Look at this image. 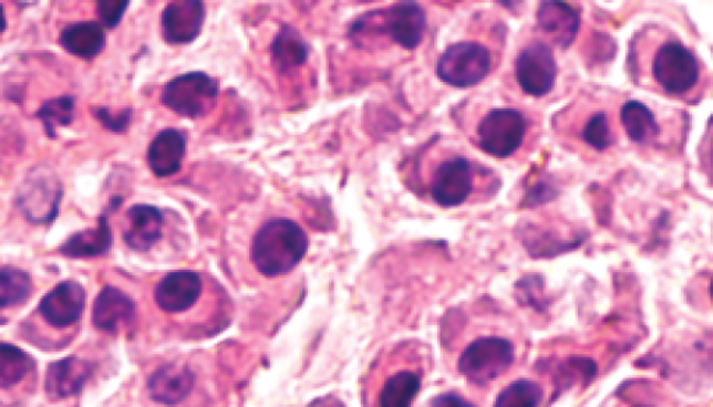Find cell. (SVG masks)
<instances>
[{
    "label": "cell",
    "mask_w": 713,
    "mask_h": 407,
    "mask_svg": "<svg viewBox=\"0 0 713 407\" xmlns=\"http://www.w3.org/2000/svg\"><path fill=\"white\" fill-rule=\"evenodd\" d=\"M430 367V349L423 342L400 341L385 347L364 374V407H413Z\"/></svg>",
    "instance_id": "1"
},
{
    "label": "cell",
    "mask_w": 713,
    "mask_h": 407,
    "mask_svg": "<svg viewBox=\"0 0 713 407\" xmlns=\"http://www.w3.org/2000/svg\"><path fill=\"white\" fill-rule=\"evenodd\" d=\"M650 48L647 66L657 91L676 100H689L701 81L699 58L674 35H663Z\"/></svg>",
    "instance_id": "2"
},
{
    "label": "cell",
    "mask_w": 713,
    "mask_h": 407,
    "mask_svg": "<svg viewBox=\"0 0 713 407\" xmlns=\"http://www.w3.org/2000/svg\"><path fill=\"white\" fill-rule=\"evenodd\" d=\"M308 237L290 219H271L259 228L251 243V260L259 273L278 276L290 273L304 259Z\"/></svg>",
    "instance_id": "3"
},
{
    "label": "cell",
    "mask_w": 713,
    "mask_h": 407,
    "mask_svg": "<svg viewBox=\"0 0 713 407\" xmlns=\"http://www.w3.org/2000/svg\"><path fill=\"white\" fill-rule=\"evenodd\" d=\"M516 359L515 342L500 331H479L458 351L457 373L469 384L485 387L510 371Z\"/></svg>",
    "instance_id": "4"
},
{
    "label": "cell",
    "mask_w": 713,
    "mask_h": 407,
    "mask_svg": "<svg viewBox=\"0 0 713 407\" xmlns=\"http://www.w3.org/2000/svg\"><path fill=\"white\" fill-rule=\"evenodd\" d=\"M527 134V118L516 107H494L480 118L475 144L495 159H509L521 149Z\"/></svg>",
    "instance_id": "5"
},
{
    "label": "cell",
    "mask_w": 713,
    "mask_h": 407,
    "mask_svg": "<svg viewBox=\"0 0 713 407\" xmlns=\"http://www.w3.org/2000/svg\"><path fill=\"white\" fill-rule=\"evenodd\" d=\"M493 54L483 43L462 41L452 43L437 59V79L453 88H473L488 77Z\"/></svg>",
    "instance_id": "6"
},
{
    "label": "cell",
    "mask_w": 713,
    "mask_h": 407,
    "mask_svg": "<svg viewBox=\"0 0 713 407\" xmlns=\"http://www.w3.org/2000/svg\"><path fill=\"white\" fill-rule=\"evenodd\" d=\"M219 94L218 81L208 74L192 72L170 80L164 86L162 102L178 116L198 118L214 111Z\"/></svg>",
    "instance_id": "7"
},
{
    "label": "cell",
    "mask_w": 713,
    "mask_h": 407,
    "mask_svg": "<svg viewBox=\"0 0 713 407\" xmlns=\"http://www.w3.org/2000/svg\"><path fill=\"white\" fill-rule=\"evenodd\" d=\"M374 29L392 38L400 46L414 51L423 42L426 27L425 10L415 2H400L394 7L365 14L353 30Z\"/></svg>",
    "instance_id": "8"
},
{
    "label": "cell",
    "mask_w": 713,
    "mask_h": 407,
    "mask_svg": "<svg viewBox=\"0 0 713 407\" xmlns=\"http://www.w3.org/2000/svg\"><path fill=\"white\" fill-rule=\"evenodd\" d=\"M515 74L524 94L534 97L549 95L558 77L552 46L544 40L527 42L517 53Z\"/></svg>",
    "instance_id": "9"
},
{
    "label": "cell",
    "mask_w": 713,
    "mask_h": 407,
    "mask_svg": "<svg viewBox=\"0 0 713 407\" xmlns=\"http://www.w3.org/2000/svg\"><path fill=\"white\" fill-rule=\"evenodd\" d=\"M63 195L62 182L45 166L34 168L27 176L19 197L20 208L27 220L46 225L56 219Z\"/></svg>",
    "instance_id": "10"
},
{
    "label": "cell",
    "mask_w": 713,
    "mask_h": 407,
    "mask_svg": "<svg viewBox=\"0 0 713 407\" xmlns=\"http://www.w3.org/2000/svg\"><path fill=\"white\" fill-rule=\"evenodd\" d=\"M474 166L466 156L452 155L436 166L431 182V197L441 208H458L474 191Z\"/></svg>",
    "instance_id": "11"
},
{
    "label": "cell",
    "mask_w": 713,
    "mask_h": 407,
    "mask_svg": "<svg viewBox=\"0 0 713 407\" xmlns=\"http://www.w3.org/2000/svg\"><path fill=\"white\" fill-rule=\"evenodd\" d=\"M203 276L196 271L180 270L169 273L158 282L154 298L156 306L169 316H185L202 300Z\"/></svg>",
    "instance_id": "12"
},
{
    "label": "cell",
    "mask_w": 713,
    "mask_h": 407,
    "mask_svg": "<svg viewBox=\"0 0 713 407\" xmlns=\"http://www.w3.org/2000/svg\"><path fill=\"white\" fill-rule=\"evenodd\" d=\"M85 306V292L79 282L64 281L43 296L42 317L55 328L72 327L79 322Z\"/></svg>",
    "instance_id": "13"
},
{
    "label": "cell",
    "mask_w": 713,
    "mask_h": 407,
    "mask_svg": "<svg viewBox=\"0 0 713 407\" xmlns=\"http://www.w3.org/2000/svg\"><path fill=\"white\" fill-rule=\"evenodd\" d=\"M205 7L199 0L173 2L162 14V32L167 43L182 45L190 43L199 35L205 21Z\"/></svg>",
    "instance_id": "14"
},
{
    "label": "cell",
    "mask_w": 713,
    "mask_h": 407,
    "mask_svg": "<svg viewBox=\"0 0 713 407\" xmlns=\"http://www.w3.org/2000/svg\"><path fill=\"white\" fill-rule=\"evenodd\" d=\"M539 30L547 36V43L566 51L580 31V13L565 2H544L538 9Z\"/></svg>",
    "instance_id": "15"
},
{
    "label": "cell",
    "mask_w": 713,
    "mask_h": 407,
    "mask_svg": "<svg viewBox=\"0 0 713 407\" xmlns=\"http://www.w3.org/2000/svg\"><path fill=\"white\" fill-rule=\"evenodd\" d=\"M127 227L123 231L124 242L137 252H147L162 238L164 215L151 205H134L128 209Z\"/></svg>",
    "instance_id": "16"
},
{
    "label": "cell",
    "mask_w": 713,
    "mask_h": 407,
    "mask_svg": "<svg viewBox=\"0 0 713 407\" xmlns=\"http://www.w3.org/2000/svg\"><path fill=\"white\" fill-rule=\"evenodd\" d=\"M187 139L182 129L166 128L151 143L147 161L156 177L175 176L180 171L186 155Z\"/></svg>",
    "instance_id": "17"
},
{
    "label": "cell",
    "mask_w": 713,
    "mask_h": 407,
    "mask_svg": "<svg viewBox=\"0 0 713 407\" xmlns=\"http://www.w3.org/2000/svg\"><path fill=\"white\" fill-rule=\"evenodd\" d=\"M196 384L190 368L182 365H166L151 376V398L162 405H177L185 400Z\"/></svg>",
    "instance_id": "18"
},
{
    "label": "cell",
    "mask_w": 713,
    "mask_h": 407,
    "mask_svg": "<svg viewBox=\"0 0 713 407\" xmlns=\"http://www.w3.org/2000/svg\"><path fill=\"white\" fill-rule=\"evenodd\" d=\"M90 376L91 366L79 357H66L52 363L45 378L46 394L55 400L78 395Z\"/></svg>",
    "instance_id": "19"
},
{
    "label": "cell",
    "mask_w": 713,
    "mask_h": 407,
    "mask_svg": "<svg viewBox=\"0 0 713 407\" xmlns=\"http://www.w3.org/2000/svg\"><path fill=\"white\" fill-rule=\"evenodd\" d=\"M136 305L115 286L107 285L96 296L93 322L102 331H116L133 322Z\"/></svg>",
    "instance_id": "20"
},
{
    "label": "cell",
    "mask_w": 713,
    "mask_h": 407,
    "mask_svg": "<svg viewBox=\"0 0 713 407\" xmlns=\"http://www.w3.org/2000/svg\"><path fill=\"white\" fill-rule=\"evenodd\" d=\"M620 122L626 135L637 145L657 143L661 135L655 113L639 101H628L621 106Z\"/></svg>",
    "instance_id": "21"
},
{
    "label": "cell",
    "mask_w": 713,
    "mask_h": 407,
    "mask_svg": "<svg viewBox=\"0 0 713 407\" xmlns=\"http://www.w3.org/2000/svg\"><path fill=\"white\" fill-rule=\"evenodd\" d=\"M105 30L96 21L68 25L61 34V45L74 56L93 59L105 48Z\"/></svg>",
    "instance_id": "22"
},
{
    "label": "cell",
    "mask_w": 713,
    "mask_h": 407,
    "mask_svg": "<svg viewBox=\"0 0 713 407\" xmlns=\"http://www.w3.org/2000/svg\"><path fill=\"white\" fill-rule=\"evenodd\" d=\"M112 242L110 222L105 216H102L94 230L80 231L70 237L61 247V253L73 259L101 257L110 251Z\"/></svg>",
    "instance_id": "23"
},
{
    "label": "cell",
    "mask_w": 713,
    "mask_h": 407,
    "mask_svg": "<svg viewBox=\"0 0 713 407\" xmlns=\"http://www.w3.org/2000/svg\"><path fill=\"white\" fill-rule=\"evenodd\" d=\"M545 389L531 378H518L496 396L494 407H541Z\"/></svg>",
    "instance_id": "24"
},
{
    "label": "cell",
    "mask_w": 713,
    "mask_h": 407,
    "mask_svg": "<svg viewBox=\"0 0 713 407\" xmlns=\"http://www.w3.org/2000/svg\"><path fill=\"white\" fill-rule=\"evenodd\" d=\"M32 368V361L20 347L0 344V388H12L23 382Z\"/></svg>",
    "instance_id": "25"
},
{
    "label": "cell",
    "mask_w": 713,
    "mask_h": 407,
    "mask_svg": "<svg viewBox=\"0 0 713 407\" xmlns=\"http://www.w3.org/2000/svg\"><path fill=\"white\" fill-rule=\"evenodd\" d=\"M31 276L19 269L0 270V309L20 305L30 296Z\"/></svg>",
    "instance_id": "26"
},
{
    "label": "cell",
    "mask_w": 713,
    "mask_h": 407,
    "mask_svg": "<svg viewBox=\"0 0 713 407\" xmlns=\"http://www.w3.org/2000/svg\"><path fill=\"white\" fill-rule=\"evenodd\" d=\"M275 61L285 70L301 66L307 61V45L293 29H283L273 41Z\"/></svg>",
    "instance_id": "27"
},
{
    "label": "cell",
    "mask_w": 713,
    "mask_h": 407,
    "mask_svg": "<svg viewBox=\"0 0 713 407\" xmlns=\"http://www.w3.org/2000/svg\"><path fill=\"white\" fill-rule=\"evenodd\" d=\"M580 138L582 143L593 150L604 152L613 144L612 128H610L607 112L597 111L591 113L587 122L582 124Z\"/></svg>",
    "instance_id": "28"
},
{
    "label": "cell",
    "mask_w": 713,
    "mask_h": 407,
    "mask_svg": "<svg viewBox=\"0 0 713 407\" xmlns=\"http://www.w3.org/2000/svg\"><path fill=\"white\" fill-rule=\"evenodd\" d=\"M74 100L70 96L56 97L45 103L37 113L38 118L43 123L45 132L50 137L55 135L56 129L69 126L73 121Z\"/></svg>",
    "instance_id": "29"
},
{
    "label": "cell",
    "mask_w": 713,
    "mask_h": 407,
    "mask_svg": "<svg viewBox=\"0 0 713 407\" xmlns=\"http://www.w3.org/2000/svg\"><path fill=\"white\" fill-rule=\"evenodd\" d=\"M130 2L127 0H107V2H99L96 3V7H99V15L102 21L106 27H110V29H113V27L118 25L121 23L124 13H126V10L128 8Z\"/></svg>",
    "instance_id": "30"
},
{
    "label": "cell",
    "mask_w": 713,
    "mask_h": 407,
    "mask_svg": "<svg viewBox=\"0 0 713 407\" xmlns=\"http://www.w3.org/2000/svg\"><path fill=\"white\" fill-rule=\"evenodd\" d=\"M94 113L96 118H99L107 129L116 133L124 132L128 126L130 117H132V111H130V108L118 113L117 116L112 114L110 108L106 107L95 108Z\"/></svg>",
    "instance_id": "31"
},
{
    "label": "cell",
    "mask_w": 713,
    "mask_h": 407,
    "mask_svg": "<svg viewBox=\"0 0 713 407\" xmlns=\"http://www.w3.org/2000/svg\"><path fill=\"white\" fill-rule=\"evenodd\" d=\"M431 407H477L457 390H447L431 400Z\"/></svg>",
    "instance_id": "32"
},
{
    "label": "cell",
    "mask_w": 713,
    "mask_h": 407,
    "mask_svg": "<svg viewBox=\"0 0 713 407\" xmlns=\"http://www.w3.org/2000/svg\"><path fill=\"white\" fill-rule=\"evenodd\" d=\"M623 394L614 395L613 407H658L655 400L651 396H628L626 389Z\"/></svg>",
    "instance_id": "33"
},
{
    "label": "cell",
    "mask_w": 713,
    "mask_h": 407,
    "mask_svg": "<svg viewBox=\"0 0 713 407\" xmlns=\"http://www.w3.org/2000/svg\"><path fill=\"white\" fill-rule=\"evenodd\" d=\"M307 407H348L343 404L342 400L338 399L337 396H322L312 400Z\"/></svg>",
    "instance_id": "34"
},
{
    "label": "cell",
    "mask_w": 713,
    "mask_h": 407,
    "mask_svg": "<svg viewBox=\"0 0 713 407\" xmlns=\"http://www.w3.org/2000/svg\"><path fill=\"white\" fill-rule=\"evenodd\" d=\"M7 30V15H4V10L2 4H0V34Z\"/></svg>",
    "instance_id": "35"
}]
</instances>
